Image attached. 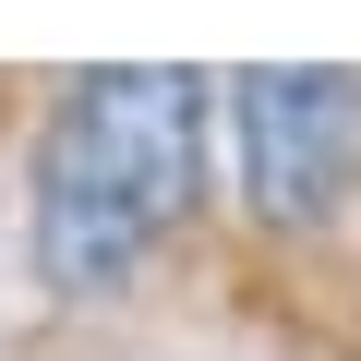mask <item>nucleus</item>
Here are the masks:
<instances>
[{"instance_id": "obj_2", "label": "nucleus", "mask_w": 361, "mask_h": 361, "mask_svg": "<svg viewBox=\"0 0 361 361\" xmlns=\"http://www.w3.org/2000/svg\"><path fill=\"white\" fill-rule=\"evenodd\" d=\"M229 121H241V193L265 229H313L337 217L349 169H361V73H241L229 85Z\"/></svg>"}, {"instance_id": "obj_1", "label": "nucleus", "mask_w": 361, "mask_h": 361, "mask_svg": "<svg viewBox=\"0 0 361 361\" xmlns=\"http://www.w3.org/2000/svg\"><path fill=\"white\" fill-rule=\"evenodd\" d=\"M49 121L121 180V205L145 229L193 217V193H205V85L193 73H169V61H97V73L61 85Z\"/></svg>"}, {"instance_id": "obj_3", "label": "nucleus", "mask_w": 361, "mask_h": 361, "mask_svg": "<svg viewBox=\"0 0 361 361\" xmlns=\"http://www.w3.org/2000/svg\"><path fill=\"white\" fill-rule=\"evenodd\" d=\"M145 253H157V229L121 205V180L49 121V133H37V277H49L61 301H97V289H121Z\"/></svg>"}]
</instances>
